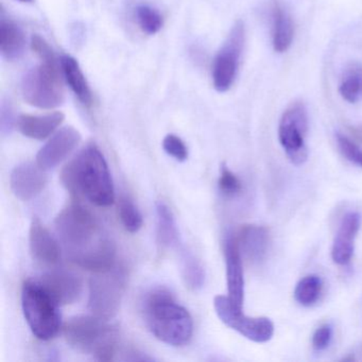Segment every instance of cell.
Returning <instances> with one entry per match:
<instances>
[{"instance_id": "obj_1", "label": "cell", "mask_w": 362, "mask_h": 362, "mask_svg": "<svg viewBox=\"0 0 362 362\" xmlns=\"http://www.w3.org/2000/svg\"><path fill=\"white\" fill-rule=\"evenodd\" d=\"M56 228L69 259L80 268L97 273L115 266V243L86 207L77 203L65 207L57 217Z\"/></svg>"}, {"instance_id": "obj_2", "label": "cell", "mask_w": 362, "mask_h": 362, "mask_svg": "<svg viewBox=\"0 0 362 362\" xmlns=\"http://www.w3.org/2000/svg\"><path fill=\"white\" fill-rule=\"evenodd\" d=\"M61 182L76 198H86L99 207L111 206L115 188L107 160L95 144L86 146L61 173Z\"/></svg>"}, {"instance_id": "obj_3", "label": "cell", "mask_w": 362, "mask_h": 362, "mask_svg": "<svg viewBox=\"0 0 362 362\" xmlns=\"http://www.w3.org/2000/svg\"><path fill=\"white\" fill-rule=\"evenodd\" d=\"M141 306L146 324L158 340L173 346H184L192 340V315L175 300L170 290L165 287L149 290Z\"/></svg>"}, {"instance_id": "obj_4", "label": "cell", "mask_w": 362, "mask_h": 362, "mask_svg": "<svg viewBox=\"0 0 362 362\" xmlns=\"http://www.w3.org/2000/svg\"><path fill=\"white\" fill-rule=\"evenodd\" d=\"M63 334L71 347L90 354L99 361H112L119 349L118 330L94 315L71 317L65 323Z\"/></svg>"}, {"instance_id": "obj_5", "label": "cell", "mask_w": 362, "mask_h": 362, "mask_svg": "<svg viewBox=\"0 0 362 362\" xmlns=\"http://www.w3.org/2000/svg\"><path fill=\"white\" fill-rule=\"evenodd\" d=\"M22 307L25 319L33 334L42 341H49L61 329L59 305L40 285L26 281L22 288Z\"/></svg>"}, {"instance_id": "obj_6", "label": "cell", "mask_w": 362, "mask_h": 362, "mask_svg": "<svg viewBox=\"0 0 362 362\" xmlns=\"http://www.w3.org/2000/svg\"><path fill=\"white\" fill-rule=\"evenodd\" d=\"M25 101L39 109L50 110L64 103V88L58 61L42 62L23 78Z\"/></svg>"}, {"instance_id": "obj_7", "label": "cell", "mask_w": 362, "mask_h": 362, "mask_svg": "<svg viewBox=\"0 0 362 362\" xmlns=\"http://www.w3.org/2000/svg\"><path fill=\"white\" fill-rule=\"evenodd\" d=\"M127 287V273L115 266L103 272L94 273L90 279L88 309L93 315L109 320L116 317Z\"/></svg>"}, {"instance_id": "obj_8", "label": "cell", "mask_w": 362, "mask_h": 362, "mask_svg": "<svg viewBox=\"0 0 362 362\" xmlns=\"http://www.w3.org/2000/svg\"><path fill=\"white\" fill-rule=\"evenodd\" d=\"M308 131L306 107L300 101L291 103L284 112L279 126V139L290 162L300 166L308 158L305 137Z\"/></svg>"}, {"instance_id": "obj_9", "label": "cell", "mask_w": 362, "mask_h": 362, "mask_svg": "<svg viewBox=\"0 0 362 362\" xmlns=\"http://www.w3.org/2000/svg\"><path fill=\"white\" fill-rule=\"evenodd\" d=\"M245 25L241 21L233 26L226 43L213 64V83L216 90L226 93L232 88L238 73L239 61L245 46Z\"/></svg>"}, {"instance_id": "obj_10", "label": "cell", "mask_w": 362, "mask_h": 362, "mask_svg": "<svg viewBox=\"0 0 362 362\" xmlns=\"http://www.w3.org/2000/svg\"><path fill=\"white\" fill-rule=\"evenodd\" d=\"M214 306L218 317L226 326L253 342H267L274 334V325L270 319L247 317L243 310L233 306L228 296H216Z\"/></svg>"}, {"instance_id": "obj_11", "label": "cell", "mask_w": 362, "mask_h": 362, "mask_svg": "<svg viewBox=\"0 0 362 362\" xmlns=\"http://www.w3.org/2000/svg\"><path fill=\"white\" fill-rule=\"evenodd\" d=\"M39 284L59 306L75 303L83 289V283L79 275L64 269L45 273Z\"/></svg>"}, {"instance_id": "obj_12", "label": "cell", "mask_w": 362, "mask_h": 362, "mask_svg": "<svg viewBox=\"0 0 362 362\" xmlns=\"http://www.w3.org/2000/svg\"><path fill=\"white\" fill-rule=\"evenodd\" d=\"M226 283L228 298L235 308L243 310L245 298V277H243V254L236 236L228 235L224 241Z\"/></svg>"}, {"instance_id": "obj_13", "label": "cell", "mask_w": 362, "mask_h": 362, "mask_svg": "<svg viewBox=\"0 0 362 362\" xmlns=\"http://www.w3.org/2000/svg\"><path fill=\"white\" fill-rule=\"evenodd\" d=\"M81 135L73 127H65L56 133L37 156V164L44 170L58 166L79 145Z\"/></svg>"}, {"instance_id": "obj_14", "label": "cell", "mask_w": 362, "mask_h": 362, "mask_svg": "<svg viewBox=\"0 0 362 362\" xmlns=\"http://www.w3.org/2000/svg\"><path fill=\"white\" fill-rule=\"evenodd\" d=\"M47 175L39 165L24 163L12 171L10 184L14 196L22 201H30L41 194L47 185Z\"/></svg>"}, {"instance_id": "obj_15", "label": "cell", "mask_w": 362, "mask_h": 362, "mask_svg": "<svg viewBox=\"0 0 362 362\" xmlns=\"http://www.w3.org/2000/svg\"><path fill=\"white\" fill-rule=\"evenodd\" d=\"M29 245L33 257L37 262L49 266L60 262L61 250L58 241L37 217L33 218L31 222Z\"/></svg>"}, {"instance_id": "obj_16", "label": "cell", "mask_w": 362, "mask_h": 362, "mask_svg": "<svg viewBox=\"0 0 362 362\" xmlns=\"http://www.w3.org/2000/svg\"><path fill=\"white\" fill-rule=\"evenodd\" d=\"M359 228V214L351 211L343 217L332 249V260L336 264L344 266L351 262L354 254V243Z\"/></svg>"}, {"instance_id": "obj_17", "label": "cell", "mask_w": 362, "mask_h": 362, "mask_svg": "<svg viewBox=\"0 0 362 362\" xmlns=\"http://www.w3.org/2000/svg\"><path fill=\"white\" fill-rule=\"evenodd\" d=\"M241 254L252 262H259L264 259L268 251L270 236L269 230L264 226H245L236 236Z\"/></svg>"}, {"instance_id": "obj_18", "label": "cell", "mask_w": 362, "mask_h": 362, "mask_svg": "<svg viewBox=\"0 0 362 362\" xmlns=\"http://www.w3.org/2000/svg\"><path fill=\"white\" fill-rule=\"evenodd\" d=\"M64 114L61 112L47 114V115H28L24 114L18 117L16 124L23 135L29 139L43 141L50 135L64 122Z\"/></svg>"}, {"instance_id": "obj_19", "label": "cell", "mask_w": 362, "mask_h": 362, "mask_svg": "<svg viewBox=\"0 0 362 362\" xmlns=\"http://www.w3.org/2000/svg\"><path fill=\"white\" fill-rule=\"evenodd\" d=\"M60 66L65 81L80 103L86 107H92L94 101L93 93L77 60L71 56H63L60 60Z\"/></svg>"}, {"instance_id": "obj_20", "label": "cell", "mask_w": 362, "mask_h": 362, "mask_svg": "<svg viewBox=\"0 0 362 362\" xmlns=\"http://www.w3.org/2000/svg\"><path fill=\"white\" fill-rule=\"evenodd\" d=\"M156 240L160 249H173L180 245V230L170 207L158 201L156 204Z\"/></svg>"}, {"instance_id": "obj_21", "label": "cell", "mask_w": 362, "mask_h": 362, "mask_svg": "<svg viewBox=\"0 0 362 362\" xmlns=\"http://www.w3.org/2000/svg\"><path fill=\"white\" fill-rule=\"evenodd\" d=\"M294 37V26L291 18L283 6L273 0L272 6V43L279 54L287 52Z\"/></svg>"}, {"instance_id": "obj_22", "label": "cell", "mask_w": 362, "mask_h": 362, "mask_svg": "<svg viewBox=\"0 0 362 362\" xmlns=\"http://www.w3.org/2000/svg\"><path fill=\"white\" fill-rule=\"evenodd\" d=\"M26 40L22 29L12 22L3 18L0 22V52L7 60H16L24 52Z\"/></svg>"}, {"instance_id": "obj_23", "label": "cell", "mask_w": 362, "mask_h": 362, "mask_svg": "<svg viewBox=\"0 0 362 362\" xmlns=\"http://www.w3.org/2000/svg\"><path fill=\"white\" fill-rule=\"evenodd\" d=\"M181 272L184 283L189 289L197 291L204 286V268L192 252L186 249L181 251Z\"/></svg>"}, {"instance_id": "obj_24", "label": "cell", "mask_w": 362, "mask_h": 362, "mask_svg": "<svg viewBox=\"0 0 362 362\" xmlns=\"http://www.w3.org/2000/svg\"><path fill=\"white\" fill-rule=\"evenodd\" d=\"M339 93L349 103H357L362 99V66L353 64L347 67L341 78Z\"/></svg>"}, {"instance_id": "obj_25", "label": "cell", "mask_w": 362, "mask_h": 362, "mask_svg": "<svg viewBox=\"0 0 362 362\" xmlns=\"http://www.w3.org/2000/svg\"><path fill=\"white\" fill-rule=\"evenodd\" d=\"M323 283L317 275H308L300 279L294 290V298L302 306H311L321 294Z\"/></svg>"}, {"instance_id": "obj_26", "label": "cell", "mask_w": 362, "mask_h": 362, "mask_svg": "<svg viewBox=\"0 0 362 362\" xmlns=\"http://www.w3.org/2000/svg\"><path fill=\"white\" fill-rule=\"evenodd\" d=\"M118 216H119L122 226L129 233L134 234V233L139 232L143 226V216L134 202L128 197L120 198L119 203H118Z\"/></svg>"}, {"instance_id": "obj_27", "label": "cell", "mask_w": 362, "mask_h": 362, "mask_svg": "<svg viewBox=\"0 0 362 362\" xmlns=\"http://www.w3.org/2000/svg\"><path fill=\"white\" fill-rule=\"evenodd\" d=\"M137 24L143 33L152 35L158 33L163 27V18L158 10L149 6H139L135 9Z\"/></svg>"}, {"instance_id": "obj_28", "label": "cell", "mask_w": 362, "mask_h": 362, "mask_svg": "<svg viewBox=\"0 0 362 362\" xmlns=\"http://www.w3.org/2000/svg\"><path fill=\"white\" fill-rule=\"evenodd\" d=\"M218 184H219L220 192L226 197L237 196V194H240L241 189H243V185H241V182L239 181L238 177L224 164L222 165L221 169H220V177Z\"/></svg>"}, {"instance_id": "obj_29", "label": "cell", "mask_w": 362, "mask_h": 362, "mask_svg": "<svg viewBox=\"0 0 362 362\" xmlns=\"http://www.w3.org/2000/svg\"><path fill=\"white\" fill-rule=\"evenodd\" d=\"M163 148L168 156H173L177 162H185L187 160V147L177 135H167L163 141Z\"/></svg>"}, {"instance_id": "obj_30", "label": "cell", "mask_w": 362, "mask_h": 362, "mask_svg": "<svg viewBox=\"0 0 362 362\" xmlns=\"http://www.w3.org/2000/svg\"><path fill=\"white\" fill-rule=\"evenodd\" d=\"M336 139L339 149L342 152L343 156L349 162L354 163V164L362 168V150L345 135L338 133L336 135Z\"/></svg>"}, {"instance_id": "obj_31", "label": "cell", "mask_w": 362, "mask_h": 362, "mask_svg": "<svg viewBox=\"0 0 362 362\" xmlns=\"http://www.w3.org/2000/svg\"><path fill=\"white\" fill-rule=\"evenodd\" d=\"M31 47L33 52L40 57L42 62H54L57 60L56 54L52 49L47 42L42 39L40 35H33L31 39Z\"/></svg>"}, {"instance_id": "obj_32", "label": "cell", "mask_w": 362, "mask_h": 362, "mask_svg": "<svg viewBox=\"0 0 362 362\" xmlns=\"http://www.w3.org/2000/svg\"><path fill=\"white\" fill-rule=\"evenodd\" d=\"M332 326L322 325L321 327L317 328L315 330V334L313 336V346L315 351H323V349H327L329 345L330 341H332Z\"/></svg>"}, {"instance_id": "obj_33", "label": "cell", "mask_w": 362, "mask_h": 362, "mask_svg": "<svg viewBox=\"0 0 362 362\" xmlns=\"http://www.w3.org/2000/svg\"><path fill=\"white\" fill-rule=\"evenodd\" d=\"M14 117L10 105H3L1 109V133L8 134L13 128Z\"/></svg>"}, {"instance_id": "obj_34", "label": "cell", "mask_w": 362, "mask_h": 362, "mask_svg": "<svg viewBox=\"0 0 362 362\" xmlns=\"http://www.w3.org/2000/svg\"><path fill=\"white\" fill-rule=\"evenodd\" d=\"M354 135L357 137L359 141H362V128H355L353 130Z\"/></svg>"}, {"instance_id": "obj_35", "label": "cell", "mask_w": 362, "mask_h": 362, "mask_svg": "<svg viewBox=\"0 0 362 362\" xmlns=\"http://www.w3.org/2000/svg\"><path fill=\"white\" fill-rule=\"evenodd\" d=\"M21 3H33V0H18Z\"/></svg>"}]
</instances>
